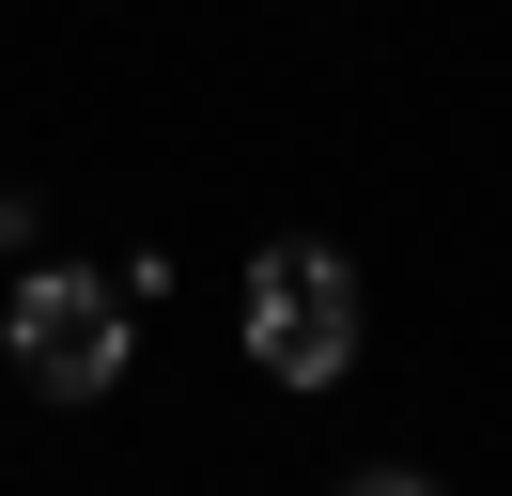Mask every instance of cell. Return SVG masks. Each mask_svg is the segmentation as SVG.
I'll use <instances>...</instances> for the list:
<instances>
[{
    "label": "cell",
    "mask_w": 512,
    "mask_h": 496,
    "mask_svg": "<svg viewBox=\"0 0 512 496\" xmlns=\"http://www.w3.org/2000/svg\"><path fill=\"white\" fill-rule=\"evenodd\" d=\"M125 357H140V295L125 279H94V264H32L16 279V372H32L47 403L125 388Z\"/></svg>",
    "instance_id": "6da1fadb"
},
{
    "label": "cell",
    "mask_w": 512,
    "mask_h": 496,
    "mask_svg": "<svg viewBox=\"0 0 512 496\" xmlns=\"http://www.w3.org/2000/svg\"><path fill=\"white\" fill-rule=\"evenodd\" d=\"M249 357L280 372V388H342V372H357V264H342V248L295 233V248L249 264Z\"/></svg>",
    "instance_id": "7a4b0ae2"
},
{
    "label": "cell",
    "mask_w": 512,
    "mask_h": 496,
    "mask_svg": "<svg viewBox=\"0 0 512 496\" xmlns=\"http://www.w3.org/2000/svg\"><path fill=\"white\" fill-rule=\"evenodd\" d=\"M16 233H32V202H16V186H0V248H16Z\"/></svg>",
    "instance_id": "3957f363"
}]
</instances>
